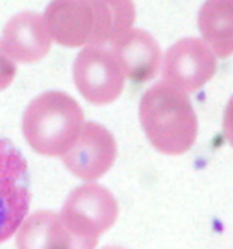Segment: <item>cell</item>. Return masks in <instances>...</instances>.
I'll return each instance as SVG.
<instances>
[{"label": "cell", "mask_w": 233, "mask_h": 249, "mask_svg": "<svg viewBox=\"0 0 233 249\" xmlns=\"http://www.w3.org/2000/svg\"><path fill=\"white\" fill-rule=\"evenodd\" d=\"M0 41L14 62L36 63L50 53L53 38L45 16L26 11L9 19Z\"/></svg>", "instance_id": "9"}, {"label": "cell", "mask_w": 233, "mask_h": 249, "mask_svg": "<svg viewBox=\"0 0 233 249\" xmlns=\"http://www.w3.org/2000/svg\"><path fill=\"white\" fill-rule=\"evenodd\" d=\"M117 212V201L109 190L85 183L68 195L60 215L80 237L99 241V235L114 225Z\"/></svg>", "instance_id": "5"}, {"label": "cell", "mask_w": 233, "mask_h": 249, "mask_svg": "<svg viewBox=\"0 0 233 249\" xmlns=\"http://www.w3.org/2000/svg\"><path fill=\"white\" fill-rule=\"evenodd\" d=\"M94 11V33L89 46L113 45L134 24L136 7L133 0H89Z\"/></svg>", "instance_id": "12"}, {"label": "cell", "mask_w": 233, "mask_h": 249, "mask_svg": "<svg viewBox=\"0 0 233 249\" xmlns=\"http://www.w3.org/2000/svg\"><path fill=\"white\" fill-rule=\"evenodd\" d=\"M16 73H17L16 62L9 56V53L5 52L4 45L0 41V90L7 89L11 86Z\"/></svg>", "instance_id": "14"}, {"label": "cell", "mask_w": 233, "mask_h": 249, "mask_svg": "<svg viewBox=\"0 0 233 249\" xmlns=\"http://www.w3.org/2000/svg\"><path fill=\"white\" fill-rule=\"evenodd\" d=\"M16 246L17 249H96L97 241L75 234L60 213L41 210L21 224Z\"/></svg>", "instance_id": "8"}, {"label": "cell", "mask_w": 233, "mask_h": 249, "mask_svg": "<svg viewBox=\"0 0 233 249\" xmlns=\"http://www.w3.org/2000/svg\"><path fill=\"white\" fill-rule=\"evenodd\" d=\"M83 111L72 96L50 90L29 103L22 116V133L34 152L63 157L83 128Z\"/></svg>", "instance_id": "2"}, {"label": "cell", "mask_w": 233, "mask_h": 249, "mask_svg": "<svg viewBox=\"0 0 233 249\" xmlns=\"http://www.w3.org/2000/svg\"><path fill=\"white\" fill-rule=\"evenodd\" d=\"M43 16L58 45L67 48L89 45L94 33V11L89 0H51Z\"/></svg>", "instance_id": "10"}, {"label": "cell", "mask_w": 233, "mask_h": 249, "mask_svg": "<svg viewBox=\"0 0 233 249\" xmlns=\"http://www.w3.org/2000/svg\"><path fill=\"white\" fill-rule=\"evenodd\" d=\"M140 123L150 143L162 154L181 156L198 139V116L184 90L162 82L140 101Z\"/></svg>", "instance_id": "1"}, {"label": "cell", "mask_w": 233, "mask_h": 249, "mask_svg": "<svg viewBox=\"0 0 233 249\" xmlns=\"http://www.w3.org/2000/svg\"><path fill=\"white\" fill-rule=\"evenodd\" d=\"M128 79L133 82H148L158 72L162 62V50L157 39L143 29L131 28L126 35L111 45Z\"/></svg>", "instance_id": "11"}, {"label": "cell", "mask_w": 233, "mask_h": 249, "mask_svg": "<svg viewBox=\"0 0 233 249\" xmlns=\"http://www.w3.org/2000/svg\"><path fill=\"white\" fill-rule=\"evenodd\" d=\"M29 203L28 162L11 142L0 139V244L19 231Z\"/></svg>", "instance_id": "3"}, {"label": "cell", "mask_w": 233, "mask_h": 249, "mask_svg": "<svg viewBox=\"0 0 233 249\" xmlns=\"http://www.w3.org/2000/svg\"><path fill=\"white\" fill-rule=\"evenodd\" d=\"M116 140L102 124L87 121L77 142L62 157L73 176L83 181H96L113 167L116 160Z\"/></svg>", "instance_id": "7"}, {"label": "cell", "mask_w": 233, "mask_h": 249, "mask_svg": "<svg viewBox=\"0 0 233 249\" xmlns=\"http://www.w3.org/2000/svg\"><path fill=\"white\" fill-rule=\"evenodd\" d=\"M198 26L218 58L233 55V0H206L199 9Z\"/></svg>", "instance_id": "13"}, {"label": "cell", "mask_w": 233, "mask_h": 249, "mask_svg": "<svg viewBox=\"0 0 233 249\" xmlns=\"http://www.w3.org/2000/svg\"><path fill=\"white\" fill-rule=\"evenodd\" d=\"M124 73L116 55L104 46L87 45L73 62V82L79 92L92 104H109L124 89Z\"/></svg>", "instance_id": "4"}, {"label": "cell", "mask_w": 233, "mask_h": 249, "mask_svg": "<svg viewBox=\"0 0 233 249\" xmlns=\"http://www.w3.org/2000/svg\"><path fill=\"white\" fill-rule=\"evenodd\" d=\"M216 72V55L204 39L182 38L167 50L162 63L165 82L187 92L201 89Z\"/></svg>", "instance_id": "6"}, {"label": "cell", "mask_w": 233, "mask_h": 249, "mask_svg": "<svg viewBox=\"0 0 233 249\" xmlns=\"http://www.w3.org/2000/svg\"><path fill=\"white\" fill-rule=\"evenodd\" d=\"M223 133H225L230 145L233 147V96L226 104L225 116H223Z\"/></svg>", "instance_id": "15"}, {"label": "cell", "mask_w": 233, "mask_h": 249, "mask_svg": "<svg viewBox=\"0 0 233 249\" xmlns=\"http://www.w3.org/2000/svg\"><path fill=\"white\" fill-rule=\"evenodd\" d=\"M102 249H124V248H119V246H107V248H102Z\"/></svg>", "instance_id": "16"}]
</instances>
